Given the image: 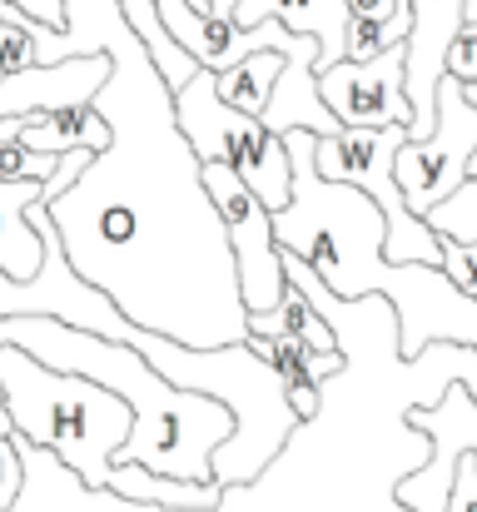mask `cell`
I'll list each match as a JSON object with an SVG mask.
<instances>
[{
    "mask_svg": "<svg viewBox=\"0 0 477 512\" xmlns=\"http://www.w3.org/2000/svg\"><path fill=\"white\" fill-rule=\"evenodd\" d=\"M60 5V30L15 5H0V20L30 35L40 65L110 55V80L90 100V110L110 125V145L45 199V219L65 249V264L135 329L184 348L249 343L234 249L204 194L199 155L179 135L174 90L159 80L140 35L125 25L120 0Z\"/></svg>",
    "mask_w": 477,
    "mask_h": 512,
    "instance_id": "1",
    "label": "cell"
},
{
    "mask_svg": "<svg viewBox=\"0 0 477 512\" xmlns=\"http://www.w3.org/2000/svg\"><path fill=\"white\" fill-rule=\"evenodd\" d=\"M25 224L40 234L45 259H40V274H35L30 284H10V279L0 274V319L30 314V319L70 324V329L95 334V339L125 343V348H135V353L155 368L164 383L224 403V408L234 413V433H229V443L214 448L209 478H214L219 488H254V483L279 463V453L289 448V438H294V428H299L279 373H274L249 343L184 348V343L164 339V334L135 329L100 289H90V284L65 264V249H60L50 219H45V199H35V204L25 209Z\"/></svg>",
    "mask_w": 477,
    "mask_h": 512,
    "instance_id": "2",
    "label": "cell"
},
{
    "mask_svg": "<svg viewBox=\"0 0 477 512\" xmlns=\"http://www.w3.org/2000/svg\"><path fill=\"white\" fill-rule=\"evenodd\" d=\"M0 348H25L35 363H45L55 373L90 378V383L110 388L115 398H125L135 413V428H130L125 448L115 453V463H140L159 478H179V483H214L209 458L234 433V413L224 403L164 383L125 343L80 334L55 319H30V314L0 319Z\"/></svg>",
    "mask_w": 477,
    "mask_h": 512,
    "instance_id": "3",
    "label": "cell"
},
{
    "mask_svg": "<svg viewBox=\"0 0 477 512\" xmlns=\"http://www.w3.org/2000/svg\"><path fill=\"white\" fill-rule=\"evenodd\" d=\"M0 398L15 423V438L50 453L85 493L110 488V463L135 428L125 398L90 378L55 373L25 348H0Z\"/></svg>",
    "mask_w": 477,
    "mask_h": 512,
    "instance_id": "4",
    "label": "cell"
},
{
    "mask_svg": "<svg viewBox=\"0 0 477 512\" xmlns=\"http://www.w3.org/2000/svg\"><path fill=\"white\" fill-rule=\"evenodd\" d=\"M174 120H179V135L189 140V150L199 155V165H229L259 194V204L269 214H279L289 204L294 174H289L284 135H274L259 120L229 110L214 95V75L209 70H199L189 85L174 90Z\"/></svg>",
    "mask_w": 477,
    "mask_h": 512,
    "instance_id": "5",
    "label": "cell"
},
{
    "mask_svg": "<svg viewBox=\"0 0 477 512\" xmlns=\"http://www.w3.org/2000/svg\"><path fill=\"white\" fill-rule=\"evenodd\" d=\"M199 179H204V194H209V204H214V214L229 234L244 314H269L289 289L284 249L274 244V214L259 204V194L229 165H199Z\"/></svg>",
    "mask_w": 477,
    "mask_h": 512,
    "instance_id": "6",
    "label": "cell"
},
{
    "mask_svg": "<svg viewBox=\"0 0 477 512\" xmlns=\"http://www.w3.org/2000/svg\"><path fill=\"white\" fill-rule=\"evenodd\" d=\"M477 150V110L468 105L458 80H438V120L428 140H403L393 179L403 189V204L423 219L428 209H438L453 189L468 184V160Z\"/></svg>",
    "mask_w": 477,
    "mask_h": 512,
    "instance_id": "7",
    "label": "cell"
},
{
    "mask_svg": "<svg viewBox=\"0 0 477 512\" xmlns=\"http://www.w3.org/2000/svg\"><path fill=\"white\" fill-rule=\"evenodd\" d=\"M318 100L343 130H388L413 125L403 95V45H388L373 60H338L318 70Z\"/></svg>",
    "mask_w": 477,
    "mask_h": 512,
    "instance_id": "8",
    "label": "cell"
},
{
    "mask_svg": "<svg viewBox=\"0 0 477 512\" xmlns=\"http://www.w3.org/2000/svg\"><path fill=\"white\" fill-rule=\"evenodd\" d=\"M463 0H408L403 35V95L413 110L408 140H428L438 120V80L448 75V50L463 30Z\"/></svg>",
    "mask_w": 477,
    "mask_h": 512,
    "instance_id": "9",
    "label": "cell"
},
{
    "mask_svg": "<svg viewBox=\"0 0 477 512\" xmlns=\"http://www.w3.org/2000/svg\"><path fill=\"white\" fill-rule=\"evenodd\" d=\"M155 15L164 25V35L209 75H224L234 70L244 55L254 50H294V30H284L279 20H264V25H234V20H219L209 5H189V0H155Z\"/></svg>",
    "mask_w": 477,
    "mask_h": 512,
    "instance_id": "10",
    "label": "cell"
},
{
    "mask_svg": "<svg viewBox=\"0 0 477 512\" xmlns=\"http://www.w3.org/2000/svg\"><path fill=\"white\" fill-rule=\"evenodd\" d=\"M229 20L244 25V30L279 20L284 30L309 35L318 45V70L343 60V35H348V5L343 0H239Z\"/></svg>",
    "mask_w": 477,
    "mask_h": 512,
    "instance_id": "11",
    "label": "cell"
},
{
    "mask_svg": "<svg viewBox=\"0 0 477 512\" xmlns=\"http://www.w3.org/2000/svg\"><path fill=\"white\" fill-rule=\"evenodd\" d=\"M115 503L125 508H159V512H219L224 488L219 483H179V478H159L140 463H115L110 468V488Z\"/></svg>",
    "mask_w": 477,
    "mask_h": 512,
    "instance_id": "12",
    "label": "cell"
},
{
    "mask_svg": "<svg viewBox=\"0 0 477 512\" xmlns=\"http://www.w3.org/2000/svg\"><path fill=\"white\" fill-rule=\"evenodd\" d=\"M50 184V179H45ZM45 184L35 179H0V274L10 284H30L40 274L45 244L40 234L25 224V209L35 199H45Z\"/></svg>",
    "mask_w": 477,
    "mask_h": 512,
    "instance_id": "13",
    "label": "cell"
},
{
    "mask_svg": "<svg viewBox=\"0 0 477 512\" xmlns=\"http://www.w3.org/2000/svg\"><path fill=\"white\" fill-rule=\"evenodd\" d=\"M20 145L40 150V155H70V150H90L100 155L110 145V125L90 110V105H65V110H35L20 120Z\"/></svg>",
    "mask_w": 477,
    "mask_h": 512,
    "instance_id": "14",
    "label": "cell"
},
{
    "mask_svg": "<svg viewBox=\"0 0 477 512\" xmlns=\"http://www.w3.org/2000/svg\"><path fill=\"white\" fill-rule=\"evenodd\" d=\"M249 339H294V343H304V348H314L318 358L343 353L338 339H333V329L318 319L314 304H309L294 284L284 289V299H279L269 314H249Z\"/></svg>",
    "mask_w": 477,
    "mask_h": 512,
    "instance_id": "15",
    "label": "cell"
},
{
    "mask_svg": "<svg viewBox=\"0 0 477 512\" xmlns=\"http://www.w3.org/2000/svg\"><path fill=\"white\" fill-rule=\"evenodd\" d=\"M294 45H299V40H294ZM284 55H289V50H254V55H244L234 70L214 75V95H219L229 110H239V115H249V120H264L269 95H274V80H279V70H284Z\"/></svg>",
    "mask_w": 477,
    "mask_h": 512,
    "instance_id": "16",
    "label": "cell"
},
{
    "mask_svg": "<svg viewBox=\"0 0 477 512\" xmlns=\"http://www.w3.org/2000/svg\"><path fill=\"white\" fill-rule=\"evenodd\" d=\"M189 5H204V0H189ZM120 15H125V25L140 35L150 65L159 70V80H164L169 90H179V85H189V80L199 75V65L164 35V25H159V15H155V0H120Z\"/></svg>",
    "mask_w": 477,
    "mask_h": 512,
    "instance_id": "17",
    "label": "cell"
},
{
    "mask_svg": "<svg viewBox=\"0 0 477 512\" xmlns=\"http://www.w3.org/2000/svg\"><path fill=\"white\" fill-rule=\"evenodd\" d=\"M428 229H438L443 239H458V244H477V179H468L463 189H453L438 209L423 214Z\"/></svg>",
    "mask_w": 477,
    "mask_h": 512,
    "instance_id": "18",
    "label": "cell"
},
{
    "mask_svg": "<svg viewBox=\"0 0 477 512\" xmlns=\"http://www.w3.org/2000/svg\"><path fill=\"white\" fill-rule=\"evenodd\" d=\"M25 70H40V55H35V45H30L25 30H15L10 20H0V80L25 75Z\"/></svg>",
    "mask_w": 477,
    "mask_h": 512,
    "instance_id": "19",
    "label": "cell"
},
{
    "mask_svg": "<svg viewBox=\"0 0 477 512\" xmlns=\"http://www.w3.org/2000/svg\"><path fill=\"white\" fill-rule=\"evenodd\" d=\"M443 274H448V284L453 289H473L477 279V244H458V239H443V264H438Z\"/></svg>",
    "mask_w": 477,
    "mask_h": 512,
    "instance_id": "20",
    "label": "cell"
},
{
    "mask_svg": "<svg viewBox=\"0 0 477 512\" xmlns=\"http://www.w3.org/2000/svg\"><path fill=\"white\" fill-rule=\"evenodd\" d=\"M25 493V463L15 453V438H0V512H10Z\"/></svg>",
    "mask_w": 477,
    "mask_h": 512,
    "instance_id": "21",
    "label": "cell"
},
{
    "mask_svg": "<svg viewBox=\"0 0 477 512\" xmlns=\"http://www.w3.org/2000/svg\"><path fill=\"white\" fill-rule=\"evenodd\" d=\"M348 20H368V25H398L408 30V0H343Z\"/></svg>",
    "mask_w": 477,
    "mask_h": 512,
    "instance_id": "22",
    "label": "cell"
},
{
    "mask_svg": "<svg viewBox=\"0 0 477 512\" xmlns=\"http://www.w3.org/2000/svg\"><path fill=\"white\" fill-rule=\"evenodd\" d=\"M448 80L458 85H477V25H463L453 50H448Z\"/></svg>",
    "mask_w": 477,
    "mask_h": 512,
    "instance_id": "23",
    "label": "cell"
},
{
    "mask_svg": "<svg viewBox=\"0 0 477 512\" xmlns=\"http://www.w3.org/2000/svg\"><path fill=\"white\" fill-rule=\"evenodd\" d=\"M448 512H477V458L463 453L458 473H453V493H448Z\"/></svg>",
    "mask_w": 477,
    "mask_h": 512,
    "instance_id": "24",
    "label": "cell"
},
{
    "mask_svg": "<svg viewBox=\"0 0 477 512\" xmlns=\"http://www.w3.org/2000/svg\"><path fill=\"white\" fill-rule=\"evenodd\" d=\"M0 5H15V10H25L30 20H40L50 30H60V20H65V5L60 0H0Z\"/></svg>",
    "mask_w": 477,
    "mask_h": 512,
    "instance_id": "25",
    "label": "cell"
},
{
    "mask_svg": "<svg viewBox=\"0 0 477 512\" xmlns=\"http://www.w3.org/2000/svg\"><path fill=\"white\" fill-rule=\"evenodd\" d=\"M463 95H468V105L477 110V85H463ZM468 179H477V150H473V160H468Z\"/></svg>",
    "mask_w": 477,
    "mask_h": 512,
    "instance_id": "26",
    "label": "cell"
},
{
    "mask_svg": "<svg viewBox=\"0 0 477 512\" xmlns=\"http://www.w3.org/2000/svg\"><path fill=\"white\" fill-rule=\"evenodd\" d=\"M0 438H15V423H10V413H5V398H0Z\"/></svg>",
    "mask_w": 477,
    "mask_h": 512,
    "instance_id": "27",
    "label": "cell"
},
{
    "mask_svg": "<svg viewBox=\"0 0 477 512\" xmlns=\"http://www.w3.org/2000/svg\"><path fill=\"white\" fill-rule=\"evenodd\" d=\"M468 299H477V279H473V289H468Z\"/></svg>",
    "mask_w": 477,
    "mask_h": 512,
    "instance_id": "28",
    "label": "cell"
}]
</instances>
